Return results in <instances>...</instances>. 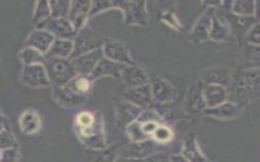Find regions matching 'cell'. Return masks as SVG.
<instances>
[{
	"mask_svg": "<svg viewBox=\"0 0 260 162\" xmlns=\"http://www.w3.org/2000/svg\"><path fill=\"white\" fill-rule=\"evenodd\" d=\"M74 129L80 142L90 150H102L107 147L103 116L100 112H79L75 117Z\"/></svg>",
	"mask_w": 260,
	"mask_h": 162,
	"instance_id": "cell-1",
	"label": "cell"
},
{
	"mask_svg": "<svg viewBox=\"0 0 260 162\" xmlns=\"http://www.w3.org/2000/svg\"><path fill=\"white\" fill-rule=\"evenodd\" d=\"M43 65L50 84L56 87L67 85L77 75L68 59L45 58Z\"/></svg>",
	"mask_w": 260,
	"mask_h": 162,
	"instance_id": "cell-2",
	"label": "cell"
},
{
	"mask_svg": "<svg viewBox=\"0 0 260 162\" xmlns=\"http://www.w3.org/2000/svg\"><path fill=\"white\" fill-rule=\"evenodd\" d=\"M145 6V1H113V7L123 11L126 25H147L149 15Z\"/></svg>",
	"mask_w": 260,
	"mask_h": 162,
	"instance_id": "cell-3",
	"label": "cell"
},
{
	"mask_svg": "<svg viewBox=\"0 0 260 162\" xmlns=\"http://www.w3.org/2000/svg\"><path fill=\"white\" fill-rule=\"evenodd\" d=\"M106 40H104L100 35H98L93 30H91L88 26L84 25L81 29H79L72 43L73 50L68 58V60H72L76 57H79L85 53L93 51L95 49L102 48Z\"/></svg>",
	"mask_w": 260,
	"mask_h": 162,
	"instance_id": "cell-4",
	"label": "cell"
},
{
	"mask_svg": "<svg viewBox=\"0 0 260 162\" xmlns=\"http://www.w3.org/2000/svg\"><path fill=\"white\" fill-rule=\"evenodd\" d=\"M37 27L49 31L55 38L59 39L73 40L77 32L70 23V21L67 19V17L49 18L46 22Z\"/></svg>",
	"mask_w": 260,
	"mask_h": 162,
	"instance_id": "cell-5",
	"label": "cell"
},
{
	"mask_svg": "<svg viewBox=\"0 0 260 162\" xmlns=\"http://www.w3.org/2000/svg\"><path fill=\"white\" fill-rule=\"evenodd\" d=\"M102 51L105 58L115 63L124 66L135 65L124 43L117 40H106L102 46Z\"/></svg>",
	"mask_w": 260,
	"mask_h": 162,
	"instance_id": "cell-6",
	"label": "cell"
},
{
	"mask_svg": "<svg viewBox=\"0 0 260 162\" xmlns=\"http://www.w3.org/2000/svg\"><path fill=\"white\" fill-rule=\"evenodd\" d=\"M122 99L138 106L141 109L151 108L154 103L149 83L133 88H128L122 93Z\"/></svg>",
	"mask_w": 260,
	"mask_h": 162,
	"instance_id": "cell-7",
	"label": "cell"
},
{
	"mask_svg": "<svg viewBox=\"0 0 260 162\" xmlns=\"http://www.w3.org/2000/svg\"><path fill=\"white\" fill-rule=\"evenodd\" d=\"M216 8L208 6L201 16L195 22L189 33V39L192 43L199 44L209 39V31L211 26V17Z\"/></svg>",
	"mask_w": 260,
	"mask_h": 162,
	"instance_id": "cell-8",
	"label": "cell"
},
{
	"mask_svg": "<svg viewBox=\"0 0 260 162\" xmlns=\"http://www.w3.org/2000/svg\"><path fill=\"white\" fill-rule=\"evenodd\" d=\"M103 57L104 55L102 48H99L69 61L71 62V65L73 66L77 75L89 76Z\"/></svg>",
	"mask_w": 260,
	"mask_h": 162,
	"instance_id": "cell-9",
	"label": "cell"
},
{
	"mask_svg": "<svg viewBox=\"0 0 260 162\" xmlns=\"http://www.w3.org/2000/svg\"><path fill=\"white\" fill-rule=\"evenodd\" d=\"M21 80L25 85L34 88L51 85L43 64L24 66L21 72Z\"/></svg>",
	"mask_w": 260,
	"mask_h": 162,
	"instance_id": "cell-10",
	"label": "cell"
},
{
	"mask_svg": "<svg viewBox=\"0 0 260 162\" xmlns=\"http://www.w3.org/2000/svg\"><path fill=\"white\" fill-rule=\"evenodd\" d=\"M259 89V67L244 70L235 84V90L239 95H248Z\"/></svg>",
	"mask_w": 260,
	"mask_h": 162,
	"instance_id": "cell-11",
	"label": "cell"
},
{
	"mask_svg": "<svg viewBox=\"0 0 260 162\" xmlns=\"http://www.w3.org/2000/svg\"><path fill=\"white\" fill-rule=\"evenodd\" d=\"M141 111V108L124 99L118 100L115 104V115L117 126L119 128L126 129L128 125H130L138 118Z\"/></svg>",
	"mask_w": 260,
	"mask_h": 162,
	"instance_id": "cell-12",
	"label": "cell"
},
{
	"mask_svg": "<svg viewBox=\"0 0 260 162\" xmlns=\"http://www.w3.org/2000/svg\"><path fill=\"white\" fill-rule=\"evenodd\" d=\"M232 81L231 70L224 65H216L205 69L201 73V83L226 87Z\"/></svg>",
	"mask_w": 260,
	"mask_h": 162,
	"instance_id": "cell-13",
	"label": "cell"
},
{
	"mask_svg": "<svg viewBox=\"0 0 260 162\" xmlns=\"http://www.w3.org/2000/svg\"><path fill=\"white\" fill-rule=\"evenodd\" d=\"M156 146L157 144L152 139H146L140 142H132L121 150L120 156L145 159L149 155L156 152Z\"/></svg>",
	"mask_w": 260,
	"mask_h": 162,
	"instance_id": "cell-14",
	"label": "cell"
},
{
	"mask_svg": "<svg viewBox=\"0 0 260 162\" xmlns=\"http://www.w3.org/2000/svg\"><path fill=\"white\" fill-rule=\"evenodd\" d=\"M52 94L54 99L61 106H64V107H78L87 100L86 95L78 94L73 90H71L66 85L63 87L53 86Z\"/></svg>",
	"mask_w": 260,
	"mask_h": 162,
	"instance_id": "cell-15",
	"label": "cell"
},
{
	"mask_svg": "<svg viewBox=\"0 0 260 162\" xmlns=\"http://www.w3.org/2000/svg\"><path fill=\"white\" fill-rule=\"evenodd\" d=\"M154 103L174 102L177 96L176 88L165 79H156L149 83Z\"/></svg>",
	"mask_w": 260,
	"mask_h": 162,
	"instance_id": "cell-16",
	"label": "cell"
},
{
	"mask_svg": "<svg viewBox=\"0 0 260 162\" xmlns=\"http://www.w3.org/2000/svg\"><path fill=\"white\" fill-rule=\"evenodd\" d=\"M90 1H71L67 19L76 31L85 25L90 10Z\"/></svg>",
	"mask_w": 260,
	"mask_h": 162,
	"instance_id": "cell-17",
	"label": "cell"
},
{
	"mask_svg": "<svg viewBox=\"0 0 260 162\" xmlns=\"http://www.w3.org/2000/svg\"><path fill=\"white\" fill-rule=\"evenodd\" d=\"M120 79L128 88H133L149 83L147 73L142 68L135 65L124 66L120 73Z\"/></svg>",
	"mask_w": 260,
	"mask_h": 162,
	"instance_id": "cell-18",
	"label": "cell"
},
{
	"mask_svg": "<svg viewBox=\"0 0 260 162\" xmlns=\"http://www.w3.org/2000/svg\"><path fill=\"white\" fill-rule=\"evenodd\" d=\"M224 16L231 33H237L239 39H244L247 31L256 23L258 22L254 16H238L229 12Z\"/></svg>",
	"mask_w": 260,
	"mask_h": 162,
	"instance_id": "cell-19",
	"label": "cell"
},
{
	"mask_svg": "<svg viewBox=\"0 0 260 162\" xmlns=\"http://www.w3.org/2000/svg\"><path fill=\"white\" fill-rule=\"evenodd\" d=\"M201 93L206 107L217 106L228 99L226 89L219 85L201 83Z\"/></svg>",
	"mask_w": 260,
	"mask_h": 162,
	"instance_id": "cell-20",
	"label": "cell"
},
{
	"mask_svg": "<svg viewBox=\"0 0 260 162\" xmlns=\"http://www.w3.org/2000/svg\"><path fill=\"white\" fill-rule=\"evenodd\" d=\"M203 113L219 119H232L242 113V106L232 101H224L214 107H206Z\"/></svg>",
	"mask_w": 260,
	"mask_h": 162,
	"instance_id": "cell-21",
	"label": "cell"
},
{
	"mask_svg": "<svg viewBox=\"0 0 260 162\" xmlns=\"http://www.w3.org/2000/svg\"><path fill=\"white\" fill-rule=\"evenodd\" d=\"M54 40L55 37L49 31L38 28L28 35L25 42V46L28 48H32L45 55Z\"/></svg>",
	"mask_w": 260,
	"mask_h": 162,
	"instance_id": "cell-22",
	"label": "cell"
},
{
	"mask_svg": "<svg viewBox=\"0 0 260 162\" xmlns=\"http://www.w3.org/2000/svg\"><path fill=\"white\" fill-rule=\"evenodd\" d=\"M181 155L188 162H205L207 160L199 149L196 135L194 132H189L186 135L183 142Z\"/></svg>",
	"mask_w": 260,
	"mask_h": 162,
	"instance_id": "cell-23",
	"label": "cell"
},
{
	"mask_svg": "<svg viewBox=\"0 0 260 162\" xmlns=\"http://www.w3.org/2000/svg\"><path fill=\"white\" fill-rule=\"evenodd\" d=\"M124 68V65L115 63L105 57H103L100 62L96 64L90 75L88 76L92 81L94 79L101 78V77H114L116 79H120V73L122 69Z\"/></svg>",
	"mask_w": 260,
	"mask_h": 162,
	"instance_id": "cell-24",
	"label": "cell"
},
{
	"mask_svg": "<svg viewBox=\"0 0 260 162\" xmlns=\"http://www.w3.org/2000/svg\"><path fill=\"white\" fill-rule=\"evenodd\" d=\"M231 30L229 24L224 18V15L214 10L211 17V26L209 31V39L214 42H222L229 38Z\"/></svg>",
	"mask_w": 260,
	"mask_h": 162,
	"instance_id": "cell-25",
	"label": "cell"
},
{
	"mask_svg": "<svg viewBox=\"0 0 260 162\" xmlns=\"http://www.w3.org/2000/svg\"><path fill=\"white\" fill-rule=\"evenodd\" d=\"M186 111L190 114L203 113L206 105L201 93V82L190 87L186 97Z\"/></svg>",
	"mask_w": 260,
	"mask_h": 162,
	"instance_id": "cell-26",
	"label": "cell"
},
{
	"mask_svg": "<svg viewBox=\"0 0 260 162\" xmlns=\"http://www.w3.org/2000/svg\"><path fill=\"white\" fill-rule=\"evenodd\" d=\"M19 127L23 134L31 135L37 133L41 128L39 113L34 109L25 110L19 117Z\"/></svg>",
	"mask_w": 260,
	"mask_h": 162,
	"instance_id": "cell-27",
	"label": "cell"
},
{
	"mask_svg": "<svg viewBox=\"0 0 260 162\" xmlns=\"http://www.w3.org/2000/svg\"><path fill=\"white\" fill-rule=\"evenodd\" d=\"M73 50L72 40L55 38L48 52L45 54V58H61L68 59Z\"/></svg>",
	"mask_w": 260,
	"mask_h": 162,
	"instance_id": "cell-28",
	"label": "cell"
},
{
	"mask_svg": "<svg viewBox=\"0 0 260 162\" xmlns=\"http://www.w3.org/2000/svg\"><path fill=\"white\" fill-rule=\"evenodd\" d=\"M243 65L244 70L250 68H256L259 66V47L244 43L243 47Z\"/></svg>",
	"mask_w": 260,
	"mask_h": 162,
	"instance_id": "cell-29",
	"label": "cell"
},
{
	"mask_svg": "<svg viewBox=\"0 0 260 162\" xmlns=\"http://www.w3.org/2000/svg\"><path fill=\"white\" fill-rule=\"evenodd\" d=\"M257 1L236 0L231 2L230 11L238 16H254Z\"/></svg>",
	"mask_w": 260,
	"mask_h": 162,
	"instance_id": "cell-30",
	"label": "cell"
},
{
	"mask_svg": "<svg viewBox=\"0 0 260 162\" xmlns=\"http://www.w3.org/2000/svg\"><path fill=\"white\" fill-rule=\"evenodd\" d=\"M92 80L88 76L76 75L66 86L78 94L86 95V93L91 88Z\"/></svg>",
	"mask_w": 260,
	"mask_h": 162,
	"instance_id": "cell-31",
	"label": "cell"
},
{
	"mask_svg": "<svg viewBox=\"0 0 260 162\" xmlns=\"http://www.w3.org/2000/svg\"><path fill=\"white\" fill-rule=\"evenodd\" d=\"M19 58L24 64V66L32 65V64H44L45 62V55L28 47H26L20 52Z\"/></svg>",
	"mask_w": 260,
	"mask_h": 162,
	"instance_id": "cell-32",
	"label": "cell"
},
{
	"mask_svg": "<svg viewBox=\"0 0 260 162\" xmlns=\"http://www.w3.org/2000/svg\"><path fill=\"white\" fill-rule=\"evenodd\" d=\"M119 144L113 145L109 148H104L102 150H96L98 153L89 162H114L119 153Z\"/></svg>",
	"mask_w": 260,
	"mask_h": 162,
	"instance_id": "cell-33",
	"label": "cell"
},
{
	"mask_svg": "<svg viewBox=\"0 0 260 162\" xmlns=\"http://www.w3.org/2000/svg\"><path fill=\"white\" fill-rule=\"evenodd\" d=\"M51 18V10L48 1H38L34 12V22L37 26L46 22Z\"/></svg>",
	"mask_w": 260,
	"mask_h": 162,
	"instance_id": "cell-34",
	"label": "cell"
},
{
	"mask_svg": "<svg viewBox=\"0 0 260 162\" xmlns=\"http://www.w3.org/2000/svg\"><path fill=\"white\" fill-rule=\"evenodd\" d=\"M71 1H49L51 18L67 17Z\"/></svg>",
	"mask_w": 260,
	"mask_h": 162,
	"instance_id": "cell-35",
	"label": "cell"
},
{
	"mask_svg": "<svg viewBox=\"0 0 260 162\" xmlns=\"http://www.w3.org/2000/svg\"><path fill=\"white\" fill-rule=\"evenodd\" d=\"M174 137L173 131L164 125H158L156 127V129L154 130V132L152 133L150 139H152L155 143H159V144H165L170 142Z\"/></svg>",
	"mask_w": 260,
	"mask_h": 162,
	"instance_id": "cell-36",
	"label": "cell"
},
{
	"mask_svg": "<svg viewBox=\"0 0 260 162\" xmlns=\"http://www.w3.org/2000/svg\"><path fill=\"white\" fill-rule=\"evenodd\" d=\"M126 132H127L129 139L132 142H140V141H144L146 139H150L143 133V131L141 129V124L138 120H135V122L131 123L130 125H128L126 127Z\"/></svg>",
	"mask_w": 260,
	"mask_h": 162,
	"instance_id": "cell-37",
	"label": "cell"
},
{
	"mask_svg": "<svg viewBox=\"0 0 260 162\" xmlns=\"http://www.w3.org/2000/svg\"><path fill=\"white\" fill-rule=\"evenodd\" d=\"M244 43L257 46L259 47L260 44V28H259V21L256 22L246 33L244 37Z\"/></svg>",
	"mask_w": 260,
	"mask_h": 162,
	"instance_id": "cell-38",
	"label": "cell"
},
{
	"mask_svg": "<svg viewBox=\"0 0 260 162\" xmlns=\"http://www.w3.org/2000/svg\"><path fill=\"white\" fill-rule=\"evenodd\" d=\"M16 146L17 142L15 141L13 135L7 130H2L0 132V149L5 150L10 148H16Z\"/></svg>",
	"mask_w": 260,
	"mask_h": 162,
	"instance_id": "cell-39",
	"label": "cell"
},
{
	"mask_svg": "<svg viewBox=\"0 0 260 162\" xmlns=\"http://www.w3.org/2000/svg\"><path fill=\"white\" fill-rule=\"evenodd\" d=\"M111 8H113V1H93L90 3L88 17H92L93 15L101 13L105 10H109Z\"/></svg>",
	"mask_w": 260,
	"mask_h": 162,
	"instance_id": "cell-40",
	"label": "cell"
},
{
	"mask_svg": "<svg viewBox=\"0 0 260 162\" xmlns=\"http://www.w3.org/2000/svg\"><path fill=\"white\" fill-rule=\"evenodd\" d=\"M160 18L161 20H164L166 23H168L169 25H171L172 27L178 29V30H181V24L179 23L175 13L172 11V10H167V11H164L161 14H160Z\"/></svg>",
	"mask_w": 260,
	"mask_h": 162,
	"instance_id": "cell-41",
	"label": "cell"
},
{
	"mask_svg": "<svg viewBox=\"0 0 260 162\" xmlns=\"http://www.w3.org/2000/svg\"><path fill=\"white\" fill-rule=\"evenodd\" d=\"M18 158V151L16 148L5 149L0 153V162H15Z\"/></svg>",
	"mask_w": 260,
	"mask_h": 162,
	"instance_id": "cell-42",
	"label": "cell"
},
{
	"mask_svg": "<svg viewBox=\"0 0 260 162\" xmlns=\"http://www.w3.org/2000/svg\"><path fill=\"white\" fill-rule=\"evenodd\" d=\"M144 162H171V160L169 155L161 152H155L146 157L144 159Z\"/></svg>",
	"mask_w": 260,
	"mask_h": 162,
	"instance_id": "cell-43",
	"label": "cell"
},
{
	"mask_svg": "<svg viewBox=\"0 0 260 162\" xmlns=\"http://www.w3.org/2000/svg\"><path fill=\"white\" fill-rule=\"evenodd\" d=\"M114 162H144V159H136V158H129V157L119 156L115 159Z\"/></svg>",
	"mask_w": 260,
	"mask_h": 162,
	"instance_id": "cell-44",
	"label": "cell"
},
{
	"mask_svg": "<svg viewBox=\"0 0 260 162\" xmlns=\"http://www.w3.org/2000/svg\"><path fill=\"white\" fill-rule=\"evenodd\" d=\"M170 160H171V162H188L181 154L171 155L170 156Z\"/></svg>",
	"mask_w": 260,
	"mask_h": 162,
	"instance_id": "cell-45",
	"label": "cell"
},
{
	"mask_svg": "<svg viewBox=\"0 0 260 162\" xmlns=\"http://www.w3.org/2000/svg\"><path fill=\"white\" fill-rule=\"evenodd\" d=\"M3 130V126H2V124H0V132Z\"/></svg>",
	"mask_w": 260,
	"mask_h": 162,
	"instance_id": "cell-46",
	"label": "cell"
},
{
	"mask_svg": "<svg viewBox=\"0 0 260 162\" xmlns=\"http://www.w3.org/2000/svg\"><path fill=\"white\" fill-rule=\"evenodd\" d=\"M205 162H209V161H207V160H206V161H205Z\"/></svg>",
	"mask_w": 260,
	"mask_h": 162,
	"instance_id": "cell-47",
	"label": "cell"
}]
</instances>
